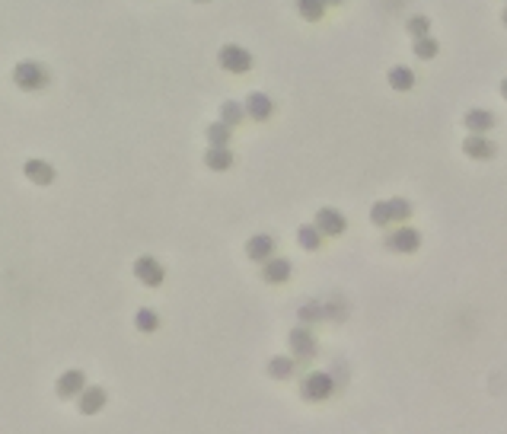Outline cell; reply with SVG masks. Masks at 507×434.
Masks as SVG:
<instances>
[{
	"instance_id": "6da1fadb",
	"label": "cell",
	"mask_w": 507,
	"mask_h": 434,
	"mask_svg": "<svg viewBox=\"0 0 507 434\" xmlns=\"http://www.w3.org/2000/svg\"><path fill=\"white\" fill-rule=\"evenodd\" d=\"M51 80L48 67L39 64V61H19L17 67H13V84L19 86V90H29V93H39L45 90Z\"/></svg>"
},
{
	"instance_id": "7a4b0ae2",
	"label": "cell",
	"mask_w": 507,
	"mask_h": 434,
	"mask_svg": "<svg viewBox=\"0 0 507 434\" xmlns=\"http://www.w3.org/2000/svg\"><path fill=\"white\" fill-rule=\"evenodd\" d=\"M217 64L230 70V74H246L252 67V55L246 48H240V45H224L217 51Z\"/></svg>"
},
{
	"instance_id": "3957f363",
	"label": "cell",
	"mask_w": 507,
	"mask_h": 434,
	"mask_svg": "<svg viewBox=\"0 0 507 434\" xmlns=\"http://www.w3.org/2000/svg\"><path fill=\"white\" fill-rule=\"evenodd\" d=\"M332 390H335V384H332V377L325 374V370H316V374H309L307 380L300 384V393H303V399H309V402L329 399V396H332Z\"/></svg>"
},
{
	"instance_id": "277c9868",
	"label": "cell",
	"mask_w": 507,
	"mask_h": 434,
	"mask_svg": "<svg viewBox=\"0 0 507 434\" xmlns=\"http://www.w3.org/2000/svg\"><path fill=\"white\" fill-rule=\"evenodd\" d=\"M134 278L141 284H147V287H160L163 278H166V272H163V265L153 256H141V259L134 262Z\"/></svg>"
},
{
	"instance_id": "5b68a950",
	"label": "cell",
	"mask_w": 507,
	"mask_h": 434,
	"mask_svg": "<svg viewBox=\"0 0 507 434\" xmlns=\"http://www.w3.org/2000/svg\"><path fill=\"white\" fill-rule=\"evenodd\" d=\"M287 342H291L294 358H300V361H309L313 355H316V339H313V332H309L307 326H297V329H291Z\"/></svg>"
},
{
	"instance_id": "8992f818",
	"label": "cell",
	"mask_w": 507,
	"mask_h": 434,
	"mask_svg": "<svg viewBox=\"0 0 507 434\" xmlns=\"http://www.w3.org/2000/svg\"><path fill=\"white\" fill-rule=\"evenodd\" d=\"M386 246H390L392 252H415L418 246H421V234H418L415 227H399V230H392L390 236H386Z\"/></svg>"
},
{
	"instance_id": "52a82bcc",
	"label": "cell",
	"mask_w": 507,
	"mask_h": 434,
	"mask_svg": "<svg viewBox=\"0 0 507 434\" xmlns=\"http://www.w3.org/2000/svg\"><path fill=\"white\" fill-rule=\"evenodd\" d=\"M242 108H246V118L268 122V118H271V112H275V102H271V96H265V93L252 90L249 96H246V102H242Z\"/></svg>"
},
{
	"instance_id": "ba28073f",
	"label": "cell",
	"mask_w": 507,
	"mask_h": 434,
	"mask_svg": "<svg viewBox=\"0 0 507 434\" xmlns=\"http://www.w3.org/2000/svg\"><path fill=\"white\" fill-rule=\"evenodd\" d=\"M86 390V374L84 370H64L58 377V384H55V393H58L61 399H74L80 393Z\"/></svg>"
},
{
	"instance_id": "9c48e42d",
	"label": "cell",
	"mask_w": 507,
	"mask_h": 434,
	"mask_svg": "<svg viewBox=\"0 0 507 434\" xmlns=\"http://www.w3.org/2000/svg\"><path fill=\"white\" fill-rule=\"evenodd\" d=\"M319 230V234L323 236H341L345 234V214H341V211H335V208H323L316 214V224H313Z\"/></svg>"
},
{
	"instance_id": "30bf717a",
	"label": "cell",
	"mask_w": 507,
	"mask_h": 434,
	"mask_svg": "<svg viewBox=\"0 0 507 434\" xmlns=\"http://www.w3.org/2000/svg\"><path fill=\"white\" fill-rule=\"evenodd\" d=\"M23 176L29 179V182H35V185H51V182H55V176H58V169L51 167L48 160H26V163H23Z\"/></svg>"
},
{
	"instance_id": "8fae6325",
	"label": "cell",
	"mask_w": 507,
	"mask_h": 434,
	"mask_svg": "<svg viewBox=\"0 0 507 434\" xmlns=\"http://www.w3.org/2000/svg\"><path fill=\"white\" fill-rule=\"evenodd\" d=\"M246 256H249L252 262H262V265H265L268 259H275V240H271L268 234L249 236V243H246Z\"/></svg>"
},
{
	"instance_id": "7c38bea8",
	"label": "cell",
	"mask_w": 507,
	"mask_h": 434,
	"mask_svg": "<svg viewBox=\"0 0 507 434\" xmlns=\"http://www.w3.org/2000/svg\"><path fill=\"white\" fill-rule=\"evenodd\" d=\"M106 390L102 386H86L80 396H77V409L84 412V415H96V412H102V406H106Z\"/></svg>"
},
{
	"instance_id": "4fadbf2b",
	"label": "cell",
	"mask_w": 507,
	"mask_h": 434,
	"mask_svg": "<svg viewBox=\"0 0 507 434\" xmlns=\"http://www.w3.org/2000/svg\"><path fill=\"white\" fill-rule=\"evenodd\" d=\"M463 125L469 134H488L495 128V115H491L488 108H469L463 118Z\"/></svg>"
},
{
	"instance_id": "5bb4252c",
	"label": "cell",
	"mask_w": 507,
	"mask_h": 434,
	"mask_svg": "<svg viewBox=\"0 0 507 434\" xmlns=\"http://www.w3.org/2000/svg\"><path fill=\"white\" fill-rule=\"evenodd\" d=\"M463 151H466V157H472V160H491L495 157V144L485 134H469L463 141Z\"/></svg>"
},
{
	"instance_id": "9a60e30c",
	"label": "cell",
	"mask_w": 507,
	"mask_h": 434,
	"mask_svg": "<svg viewBox=\"0 0 507 434\" xmlns=\"http://www.w3.org/2000/svg\"><path fill=\"white\" fill-rule=\"evenodd\" d=\"M262 278H265L268 284H284L287 278H291V262L287 259H268L265 268H262Z\"/></svg>"
},
{
	"instance_id": "2e32d148",
	"label": "cell",
	"mask_w": 507,
	"mask_h": 434,
	"mask_svg": "<svg viewBox=\"0 0 507 434\" xmlns=\"http://www.w3.org/2000/svg\"><path fill=\"white\" fill-rule=\"evenodd\" d=\"M204 167L214 169V173H224V169H230L233 167L230 147H208V153H204Z\"/></svg>"
},
{
	"instance_id": "e0dca14e",
	"label": "cell",
	"mask_w": 507,
	"mask_h": 434,
	"mask_svg": "<svg viewBox=\"0 0 507 434\" xmlns=\"http://www.w3.org/2000/svg\"><path fill=\"white\" fill-rule=\"evenodd\" d=\"M390 86L396 93H408L412 86H415V74H412L408 67H392L390 70Z\"/></svg>"
},
{
	"instance_id": "ac0fdd59",
	"label": "cell",
	"mask_w": 507,
	"mask_h": 434,
	"mask_svg": "<svg viewBox=\"0 0 507 434\" xmlns=\"http://www.w3.org/2000/svg\"><path fill=\"white\" fill-rule=\"evenodd\" d=\"M208 141L211 147H227L233 141V128L224 122H214V125H208Z\"/></svg>"
},
{
	"instance_id": "d6986e66",
	"label": "cell",
	"mask_w": 507,
	"mask_h": 434,
	"mask_svg": "<svg viewBox=\"0 0 507 434\" xmlns=\"http://www.w3.org/2000/svg\"><path fill=\"white\" fill-rule=\"evenodd\" d=\"M294 368H297L294 358H281V355L268 361V374L275 377V380H287V377H294Z\"/></svg>"
},
{
	"instance_id": "ffe728a7",
	"label": "cell",
	"mask_w": 507,
	"mask_h": 434,
	"mask_svg": "<svg viewBox=\"0 0 507 434\" xmlns=\"http://www.w3.org/2000/svg\"><path fill=\"white\" fill-rule=\"evenodd\" d=\"M242 118H246V108L240 106V102H233V100H227L224 106H220V122H224V125H240Z\"/></svg>"
},
{
	"instance_id": "44dd1931",
	"label": "cell",
	"mask_w": 507,
	"mask_h": 434,
	"mask_svg": "<svg viewBox=\"0 0 507 434\" xmlns=\"http://www.w3.org/2000/svg\"><path fill=\"white\" fill-rule=\"evenodd\" d=\"M297 243L303 246V249L313 252V249H319V246H323V234H319L316 227H307V224H303L297 230Z\"/></svg>"
},
{
	"instance_id": "7402d4cb",
	"label": "cell",
	"mask_w": 507,
	"mask_h": 434,
	"mask_svg": "<svg viewBox=\"0 0 507 434\" xmlns=\"http://www.w3.org/2000/svg\"><path fill=\"white\" fill-rule=\"evenodd\" d=\"M437 51H441V45H437V39H434V35L415 39V58L431 61V58H437Z\"/></svg>"
},
{
	"instance_id": "603a6c76",
	"label": "cell",
	"mask_w": 507,
	"mask_h": 434,
	"mask_svg": "<svg viewBox=\"0 0 507 434\" xmlns=\"http://www.w3.org/2000/svg\"><path fill=\"white\" fill-rule=\"evenodd\" d=\"M134 326L141 329V332H153L160 326V317L153 313V310H147V307H141L137 313H134Z\"/></svg>"
},
{
	"instance_id": "cb8c5ba5",
	"label": "cell",
	"mask_w": 507,
	"mask_h": 434,
	"mask_svg": "<svg viewBox=\"0 0 507 434\" xmlns=\"http://www.w3.org/2000/svg\"><path fill=\"white\" fill-rule=\"evenodd\" d=\"M386 205H390V220H408V217H412V201L392 198V201H386Z\"/></svg>"
},
{
	"instance_id": "d4e9b609",
	"label": "cell",
	"mask_w": 507,
	"mask_h": 434,
	"mask_svg": "<svg viewBox=\"0 0 507 434\" xmlns=\"http://www.w3.org/2000/svg\"><path fill=\"white\" fill-rule=\"evenodd\" d=\"M297 10L303 19H319L325 13V3H319V0H300Z\"/></svg>"
},
{
	"instance_id": "484cf974",
	"label": "cell",
	"mask_w": 507,
	"mask_h": 434,
	"mask_svg": "<svg viewBox=\"0 0 507 434\" xmlns=\"http://www.w3.org/2000/svg\"><path fill=\"white\" fill-rule=\"evenodd\" d=\"M408 35H415V39L431 35V19H428V17H412V19H408Z\"/></svg>"
},
{
	"instance_id": "4316f807",
	"label": "cell",
	"mask_w": 507,
	"mask_h": 434,
	"mask_svg": "<svg viewBox=\"0 0 507 434\" xmlns=\"http://www.w3.org/2000/svg\"><path fill=\"white\" fill-rule=\"evenodd\" d=\"M370 220H374L376 227L392 224V220H390V205H386V201H376L374 208H370Z\"/></svg>"
},
{
	"instance_id": "83f0119b",
	"label": "cell",
	"mask_w": 507,
	"mask_h": 434,
	"mask_svg": "<svg viewBox=\"0 0 507 434\" xmlns=\"http://www.w3.org/2000/svg\"><path fill=\"white\" fill-rule=\"evenodd\" d=\"M501 96H504V100H507V80H504V84H501Z\"/></svg>"
},
{
	"instance_id": "f1b7e54d",
	"label": "cell",
	"mask_w": 507,
	"mask_h": 434,
	"mask_svg": "<svg viewBox=\"0 0 507 434\" xmlns=\"http://www.w3.org/2000/svg\"><path fill=\"white\" fill-rule=\"evenodd\" d=\"M501 19H504V26H507V7H504V17H501Z\"/></svg>"
}]
</instances>
